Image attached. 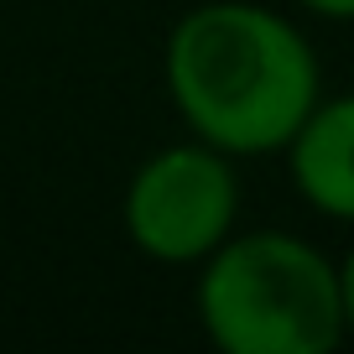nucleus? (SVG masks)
I'll return each mask as SVG.
<instances>
[{
  "label": "nucleus",
  "instance_id": "39448f33",
  "mask_svg": "<svg viewBox=\"0 0 354 354\" xmlns=\"http://www.w3.org/2000/svg\"><path fill=\"white\" fill-rule=\"evenodd\" d=\"M292 6H302L318 21H354V0H292Z\"/></svg>",
  "mask_w": 354,
  "mask_h": 354
},
{
  "label": "nucleus",
  "instance_id": "f03ea898",
  "mask_svg": "<svg viewBox=\"0 0 354 354\" xmlns=\"http://www.w3.org/2000/svg\"><path fill=\"white\" fill-rule=\"evenodd\" d=\"M193 313L224 354H333L349 333L339 261L292 230H234L198 261Z\"/></svg>",
  "mask_w": 354,
  "mask_h": 354
},
{
  "label": "nucleus",
  "instance_id": "7ed1b4c3",
  "mask_svg": "<svg viewBox=\"0 0 354 354\" xmlns=\"http://www.w3.org/2000/svg\"><path fill=\"white\" fill-rule=\"evenodd\" d=\"M125 240L156 266H198L240 230V172L219 146L172 141L131 172L120 193Z\"/></svg>",
  "mask_w": 354,
  "mask_h": 354
},
{
  "label": "nucleus",
  "instance_id": "423d86ee",
  "mask_svg": "<svg viewBox=\"0 0 354 354\" xmlns=\"http://www.w3.org/2000/svg\"><path fill=\"white\" fill-rule=\"evenodd\" d=\"M339 287H344V323H349V333H354V245L339 261Z\"/></svg>",
  "mask_w": 354,
  "mask_h": 354
},
{
  "label": "nucleus",
  "instance_id": "20e7f679",
  "mask_svg": "<svg viewBox=\"0 0 354 354\" xmlns=\"http://www.w3.org/2000/svg\"><path fill=\"white\" fill-rule=\"evenodd\" d=\"M281 156L313 214L354 224V94H323Z\"/></svg>",
  "mask_w": 354,
  "mask_h": 354
},
{
  "label": "nucleus",
  "instance_id": "f257e3e1",
  "mask_svg": "<svg viewBox=\"0 0 354 354\" xmlns=\"http://www.w3.org/2000/svg\"><path fill=\"white\" fill-rule=\"evenodd\" d=\"M167 100L188 136L224 156H281L323 100V68L297 21L261 0H203L162 47Z\"/></svg>",
  "mask_w": 354,
  "mask_h": 354
}]
</instances>
